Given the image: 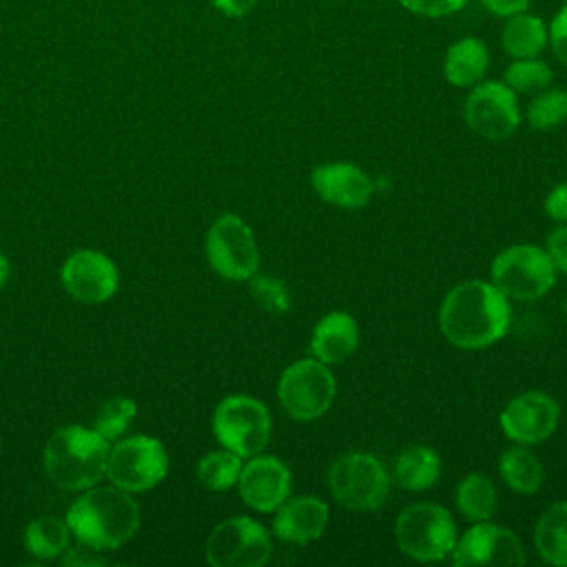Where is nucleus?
I'll use <instances>...</instances> for the list:
<instances>
[{"mask_svg":"<svg viewBox=\"0 0 567 567\" xmlns=\"http://www.w3.org/2000/svg\"><path fill=\"white\" fill-rule=\"evenodd\" d=\"M512 323L509 297L492 281L467 279L441 301L439 326L443 337L461 350H483L501 341Z\"/></svg>","mask_w":567,"mask_h":567,"instance_id":"nucleus-1","label":"nucleus"},{"mask_svg":"<svg viewBox=\"0 0 567 567\" xmlns=\"http://www.w3.org/2000/svg\"><path fill=\"white\" fill-rule=\"evenodd\" d=\"M64 520L78 543L104 551L128 543L140 529L142 514L131 492L93 485L71 503Z\"/></svg>","mask_w":567,"mask_h":567,"instance_id":"nucleus-2","label":"nucleus"},{"mask_svg":"<svg viewBox=\"0 0 567 567\" xmlns=\"http://www.w3.org/2000/svg\"><path fill=\"white\" fill-rule=\"evenodd\" d=\"M111 443L84 425L53 432L44 445L47 476L62 489L84 492L106 476Z\"/></svg>","mask_w":567,"mask_h":567,"instance_id":"nucleus-3","label":"nucleus"},{"mask_svg":"<svg viewBox=\"0 0 567 567\" xmlns=\"http://www.w3.org/2000/svg\"><path fill=\"white\" fill-rule=\"evenodd\" d=\"M326 483L341 507L372 512L388 501L392 476L374 454L343 452L330 463Z\"/></svg>","mask_w":567,"mask_h":567,"instance_id":"nucleus-4","label":"nucleus"},{"mask_svg":"<svg viewBox=\"0 0 567 567\" xmlns=\"http://www.w3.org/2000/svg\"><path fill=\"white\" fill-rule=\"evenodd\" d=\"M456 538L458 529L450 509L432 501L408 505L394 520L396 547L419 563L450 558Z\"/></svg>","mask_w":567,"mask_h":567,"instance_id":"nucleus-5","label":"nucleus"},{"mask_svg":"<svg viewBox=\"0 0 567 567\" xmlns=\"http://www.w3.org/2000/svg\"><path fill=\"white\" fill-rule=\"evenodd\" d=\"M337 394V379L330 365L315 357L299 359L284 368L277 381V399L284 412L301 423L321 419Z\"/></svg>","mask_w":567,"mask_h":567,"instance_id":"nucleus-6","label":"nucleus"},{"mask_svg":"<svg viewBox=\"0 0 567 567\" xmlns=\"http://www.w3.org/2000/svg\"><path fill=\"white\" fill-rule=\"evenodd\" d=\"M213 434L221 447L248 458L268 445L272 419L264 401L250 394H228L213 412Z\"/></svg>","mask_w":567,"mask_h":567,"instance_id":"nucleus-7","label":"nucleus"},{"mask_svg":"<svg viewBox=\"0 0 567 567\" xmlns=\"http://www.w3.org/2000/svg\"><path fill=\"white\" fill-rule=\"evenodd\" d=\"M556 268L536 244H514L503 248L492 261V284L509 299L534 301L551 290Z\"/></svg>","mask_w":567,"mask_h":567,"instance_id":"nucleus-8","label":"nucleus"},{"mask_svg":"<svg viewBox=\"0 0 567 567\" xmlns=\"http://www.w3.org/2000/svg\"><path fill=\"white\" fill-rule=\"evenodd\" d=\"M168 472V454L159 439L137 434L117 441L109 450L106 478L111 485L131 494L146 492L164 481Z\"/></svg>","mask_w":567,"mask_h":567,"instance_id":"nucleus-9","label":"nucleus"},{"mask_svg":"<svg viewBox=\"0 0 567 567\" xmlns=\"http://www.w3.org/2000/svg\"><path fill=\"white\" fill-rule=\"evenodd\" d=\"M204 551L213 567H261L272 556V538L259 520L233 516L210 529Z\"/></svg>","mask_w":567,"mask_h":567,"instance_id":"nucleus-10","label":"nucleus"},{"mask_svg":"<svg viewBox=\"0 0 567 567\" xmlns=\"http://www.w3.org/2000/svg\"><path fill=\"white\" fill-rule=\"evenodd\" d=\"M204 250L210 268L230 281H248L259 268L255 235L235 213H224L210 224Z\"/></svg>","mask_w":567,"mask_h":567,"instance_id":"nucleus-11","label":"nucleus"},{"mask_svg":"<svg viewBox=\"0 0 567 567\" xmlns=\"http://www.w3.org/2000/svg\"><path fill=\"white\" fill-rule=\"evenodd\" d=\"M463 117L478 137L489 142L505 140L520 124L518 97L505 82L481 80L465 97Z\"/></svg>","mask_w":567,"mask_h":567,"instance_id":"nucleus-12","label":"nucleus"},{"mask_svg":"<svg viewBox=\"0 0 567 567\" xmlns=\"http://www.w3.org/2000/svg\"><path fill=\"white\" fill-rule=\"evenodd\" d=\"M450 558L456 567H518L525 563V547L509 527L478 520L456 538Z\"/></svg>","mask_w":567,"mask_h":567,"instance_id":"nucleus-13","label":"nucleus"},{"mask_svg":"<svg viewBox=\"0 0 567 567\" xmlns=\"http://www.w3.org/2000/svg\"><path fill=\"white\" fill-rule=\"evenodd\" d=\"M560 421V408L554 396L540 390H525L509 399L498 423L512 443L538 445L549 439Z\"/></svg>","mask_w":567,"mask_h":567,"instance_id":"nucleus-14","label":"nucleus"},{"mask_svg":"<svg viewBox=\"0 0 567 567\" xmlns=\"http://www.w3.org/2000/svg\"><path fill=\"white\" fill-rule=\"evenodd\" d=\"M64 290L80 303H104L109 301L120 284L117 266L111 257L100 250L82 248L71 252L60 270Z\"/></svg>","mask_w":567,"mask_h":567,"instance_id":"nucleus-15","label":"nucleus"},{"mask_svg":"<svg viewBox=\"0 0 567 567\" xmlns=\"http://www.w3.org/2000/svg\"><path fill=\"white\" fill-rule=\"evenodd\" d=\"M237 487L250 509L270 514L290 496L292 472L281 458L259 452L241 465Z\"/></svg>","mask_w":567,"mask_h":567,"instance_id":"nucleus-16","label":"nucleus"},{"mask_svg":"<svg viewBox=\"0 0 567 567\" xmlns=\"http://www.w3.org/2000/svg\"><path fill=\"white\" fill-rule=\"evenodd\" d=\"M310 184L326 204L348 210L365 206L374 193L372 177L361 166L350 162H328L315 166L310 173Z\"/></svg>","mask_w":567,"mask_h":567,"instance_id":"nucleus-17","label":"nucleus"},{"mask_svg":"<svg viewBox=\"0 0 567 567\" xmlns=\"http://www.w3.org/2000/svg\"><path fill=\"white\" fill-rule=\"evenodd\" d=\"M330 520L328 503L312 494L288 496L272 516V534L292 545H308L317 540Z\"/></svg>","mask_w":567,"mask_h":567,"instance_id":"nucleus-18","label":"nucleus"},{"mask_svg":"<svg viewBox=\"0 0 567 567\" xmlns=\"http://www.w3.org/2000/svg\"><path fill=\"white\" fill-rule=\"evenodd\" d=\"M359 348V326L352 315L332 310L323 315L310 334V352L326 365H337L350 359Z\"/></svg>","mask_w":567,"mask_h":567,"instance_id":"nucleus-19","label":"nucleus"},{"mask_svg":"<svg viewBox=\"0 0 567 567\" xmlns=\"http://www.w3.org/2000/svg\"><path fill=\"white\" fill-rule=\"evenodd\" d=\"M489 66V51L478 38H461L456 40L443 58V75L452 86L472 89L478 84Z\"/></svg>","mask_w":567,"mask_h":567,"instance_id":"nucleus-20","label":"nucleus"},{"mask_svg":"<svg viewBox=\"0 0 567 567\" xmlns=\"http://www.w3.org/2000/svg\"><path fill=\"white\" fill-rule=\"evenodd\" d=\"M441 456L430 445L414 443L399 452L394 461V481L408 492H423L441 478Z\"/></svg>","mask_w":567,"mask_h":567,"instance_id":"nucleus-21","label":"nucleus"},{"mask_svg":"<svg viewBox=\"0 0 567 567\" xmlns=\"http://www.w3.org/2000/svg\"><path fill=\"white\" fill-rule=\"evenodd\" d=\"M538 556L556 567H567V501L549 505L534 525Z\"/></svg>","mask_w":567,"mask_h":567,"instance_id":"nucleus-22","label":"nucleus"},{"mask_svg":"<svg viewBox=\"0 0 567 567\" xmlns=\"http://www.w3.org/2000/svg\"><path fill=\"white\" fill-rule=\"evenodd\" d=\"M498 474L509 489H514L516 494H525V496L536 494L545 478V470H543L538 456L532 450H527V445H520V443L505 447L501 452Z\"/></svg>","mask_w":567,"mask_h":567,"instance_id":"nucleus-23","label":"nucleus"},{"mask_svg":"<svg viewBox=\"0 0 567 567\" xmlns=\"http://www.w3.org/2000/svg\"><path fill=\"white\" fill-rule=\"evenodd\" d=\"M503 49L516 58H536L547 44V29L538 16L527 11L507 18V24L501 33Z\"/></svg>","mask_w":567,"mask_h":567,"instance_id":"nucleus-24","label":"nucleus"},{"mask_svg":"<svg viewBox=\"0 0 567 567\" xmlns=\"http://www.w3.org/2000/svg\"><path fill=\"white\" fill-rule=\"evenodd\" d=\"M454 501H456L458 514L465 520L470 523L489 520L496 509V487L485 474L472 472L458 481Z\"/></svg>","mask_w":567,"mask_h":567,"instance_id":"nucleus-25","label":"nucleus"},{"mask_svg":"<svg viewBox=\"0 0 567 567\" xmlns=\"http://www.w3.org/2000/svg\"><path fill=\"white\" fill-rule=\"evenodd\" d=\"M71 529L66 520L55 516H40L31 520L24 529V547L29 554L42 560L62 556L69 549Z\"/></svg>","mask_w":567,"mask_h":567,"instance_id":"nucleus-26","label":"nucleus"},{"mask_svg":"<svg viewBox=\"0 0 567 567\" xmlns=\"http://www.w3.org/2000/svg\"><path fill=\"white\" fill-rule=\"evenodd\" d=\"M244 458L226 447L208 452L197 463V481L210 492H226L237 485Z\"/></svg>","mask_w":567,"mask_h":567,"instance_id":"nucleus-27","label":"nucleus"},{"mask_svg":"<svg viewBox=\"0 0 567 567\" xmlns=\"http://www.w3.org/2000/svg\"><path fill=\"white\" fill-rule=\"evenodd\" d=\"M525 117L534 131H551L563 126L567 122V91L547 86L534 93Z\"/></svg>","mask_w":567,"mask_h":567,"instance_id":"nucleus-28","label":"nucleus"},{"mask_svg":"<svg viewBox=\"0 0 567 567\" xmlns=\"http://www.w3.org/2000/svg\"><path fill=\"white\" fill-rule=\"evenodd\" d=\"M551 69L547 62L536 58H516L507 71H505V84L514 91V93H525V95H534L543 89H547L551 84Z\"/></svg>","mask_w":567,"mask_h":567,"instance_id":"nucleus-29","label":"nucleus"},{"mask_svg":"<svg viewBox=\"0 0 567 567\" xmlns=\"http://www.w3.org/2000/svg\"><path fill=\"white\" fill-rule=\"evenodd\" d=\"M137 414V403L128 396H111L109 401H104L95 414L93 421V430L97 434H102L109 443L117 441L128 425L133 423Z\"/></svg>","mask_w":567,"mask_h":567,"instance_id":"nucleus-30","label":"nucleus"},{"mask_svg":"<svg viewBox=\"0 0 567 567\" xmlns=\"http://www.w3.org/2000/svg\"><path fill=\"white\" fill-rule=\"evenodd\" d=\"M252 299L268 312H288L290 310V292L281 279L268 277V275H252L248 279Z\"/></svg>","mask_w":567,"mask_h":567,"instance_id":"nucleus-31","label":"nucleus"},{"mask_svg":"<svg viewBox=\"0 0 567 567\" xmlns=\"http://www.w3.org/2000/svg\"><path fill=\"white\" fill-rule=\"evenodd\" d=\"M408 11L425 18L450 16L467 4V0H399Z\"/></svg>","mask_w":567,"mask_h":567,"instance_id":"nucleus-32","label":"nucleus"},{"mask_svg":"<svg viewBox=\"0 0 567 567\" xmlns=\"http://www.w3.org/2000/svg\"><path fill=\"white\" fill-rule=\"evenodd\" d=\"M545 252L549 255V259H551L556 272L567 275V224L556 226V228L547 235Z\"/></svg>","mask_w":567,"mask_h":567,"instance_id":"nucleus-33","label":"nucleus"},{"mask_svg":"<svg viewBox=\"0 0 567 567\" xmlns=\"http://www.w3.org/2000/svg\"><path fill=\"white\" fill-rule=\"evenodd\" d=\"M547 40L551 44L554 55L567 64V4L554 16L549 31H547Z\"/></svg>","mask_w":567,"mask_h":567,"instance_id":"nucleus-34","label":"nucleus"},{"mask_svg":"<svg viewBox=\"0 0 567 567\" xmlns=\"http://www.w3.org/2000/svg\"><path fill=\"white\" fill-rule=\"evenodd\" d=\"M545 213L554 219V221H563L567 224V182L554 186L547 197H545Z\"/></svg>","mask_w":567,"mask_h":567,"instance_id":"nucleus-35","label":"nucleus"},{"mask_svg":"<svg viewBox=\"0 0 567 567\" xmlns=\"http://www.w3.org/2000/svg\"><path fill=\"white\" fill-rule=\"evenodd\" d=\"M62 563L64 565H102V563H106V558L100 556V549H93V547L80 543V547H73V549L69 547L64 551Z\"/></svg>","mask_w":567,"mask_h":567,"instance_id":"nucleus-36","label":"nucleus"},{"mask_svg":"<svg viewBox=\"0 0 567 567\" xmlns=\"http://www.w3.org/2000/svg\"><path fill=\"white\" fill-rule=\"evenodd\" d=\"M481 4L494 13V16H501V18H512L516 13H523L529 9L532 0H481Z\"/></svg>","mask_w":567,"mask_h":567,"instance_id":"nucleus-37","label":"nucleus"},{"mask_svg":"<svg viewBox=\"0 0 567 567\" xmlns=\"http://www.w3.org/2000/svg\"><path fill=\"white\" fill-rule=\"evenodd\" d=\"M210 4L228 18H244L257 7V0H210Z\"/></svg>","mask_w":567,"mask_h":567,"instance_id":"nucleus-38","label":"nucleus"},{"mask_svg":"<svg viewBox=\"0 0 567 567\" xmlns=\"http://www.w3.org/2000/svg\"><path fill=\"white\" fill-rule=\"evenodd\" d=\"M9 275H11V266H9V259L0 252V288L9 281Z\"/></svg>","mask_w":567,"mask_h":567,"instance_id":"nucleus-39","label":"nucleus"},{"mask_svg":"<svg viewBox=\"0 0 567 567\" xmlns=\"http://www.w3.org/2000/svg\"><path fill=\"white\" fill-rule=\"evenodd\" d=\"M565 315H567V301H565Z\"/></svg>","mask_w":567,"mask_h":567,"instance_id":"nucleus-40","label":"nucleus"}]
</instances>
